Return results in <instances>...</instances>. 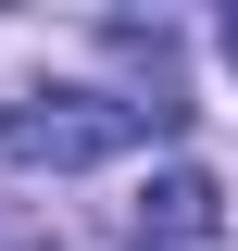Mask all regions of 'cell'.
<instances>
[{"mask_svg": "<svg viewBox=\"0 0 238 251\" xmlns=\"http://www.w3.org/2000/svg\"><path fill=\"white\" fill-rule=\"evenodd\" d=\"M138 126H176V100L25 88V100H0V151H13V163H50V176H75V163H113V151H138Z\"/></svg>", "mask_w": 238, "mask_h": 251, "instance_id": "cell-1", "label": "cell"}, {"mask_svg": "<svg viewBox=\"0 0 238 251\" xmlns=\"http://www.w3.org/2000/svg\"><path fill=\"white\" fill-rule=\"evenodd\" d=\"M213 226H226V201H213L201 163H163L138 188V251H213Z\"/></svg>", "mask_w": 238, "mask_h": 251, "instance_id": "cell-2", "label": "cell"}, {"mask_svg": "<svg viewBox=\"0 0 238 251\" xmlns=\"http://www.w3.org/2000/svg\"><path fill=\"white\" fill-rule=\"evenodd\" d=\"M226 63H238V13H226Z\"/></svg>", "mask_w": 238, "mask_h": 251, "instance_id": "cell-3", "label": "cell"}]
</instances>
